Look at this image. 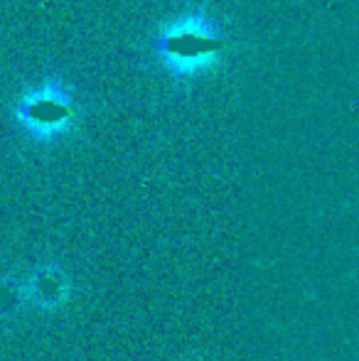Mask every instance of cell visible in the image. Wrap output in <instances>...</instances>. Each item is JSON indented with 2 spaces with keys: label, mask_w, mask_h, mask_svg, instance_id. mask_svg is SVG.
<instances>
[{
  "label": "cell",
  "mask_w": 359,
  "mask_h": 361,
  "mask_svg": "<svg viewBox=\"0 0 359 361\" xmlns=\"http://www.w3.org/2000/svg\"><path fill=\"white\" fill-rule=\"evenodd\" d=\"M153 52L170 76L195 79L219 62L224 37L209 15L202 10H187L160 27L153 39Z\"/></svg>",
  "instance_id": "cell-1"
},
{
  "label": "cell",
  "mask_w": 359,
  "mask_h": 361,
  "mask_svg": "<svg viewBox=\"0 0 359 361\" xmlns=\"http://www.w3.org/2000/svg\"><path fill=\"white\" fill-rule=\"evenodd\" d=\"M13 121L32 143H57L79 121V106L64 81L44 79L15 99Z\"/></svg>",
  "instance_id": "cell-2"
},
{
  "label": "cell",
  "mask_w": 359,
  "mask_h": 361,
  "mask_svg": "<svg viewBox=\"0 0 359 361\" xmlns=\"http://www.w3.org/2000/svg\"><path fill=\"white\" fill-rule=\"evenodd\" d=\"M30 290H32L35 300H37L39 305L54 307V305H59L64 298H67V281H64V276L59 271L47 268V271L35 273L32 288Z\"/></svg>",
  "instance_id": "cell-3"
}]
</instances>
